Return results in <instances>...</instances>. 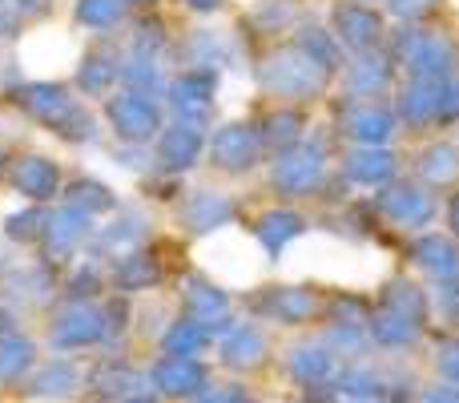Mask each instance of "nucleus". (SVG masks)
Segmentation results:
<instances>
[{
  "instance_id": "f257e3e1",
  "label": "nucleus",
  "mask_w": 459,
  "mask_h": 403,
  "mask_svg": "<svg viewBox=\"0 0 459 403\" xmlns=\"http://www.w3.org/2000/svg\"><path fill=\"white\" fill-rule=\"evenodd\" d=\"M391 57L420 81H452L459 69L455 45L444 32H428V29H403L395 37V45H391Z\"/></svg>"
},
{
  "instance_id": "f03ea898",
  "label": "nucleus",
  "mask_w": 459,
  "mask_h": 403,
  "mask_svg": "<svg viewBox=\"0 0 459 403\" xmlns=\"http://www.w3.org/2000/svg\"><path fill=\"white\" fill-rule=\"evenodd\" d=\"M326 73L310 61L302 48H290V53H278L262 65V85L278 97H315L323 89Z\"/></svg>"
},
{
  "instance_id": "7ed1b4c3",
  "label": "nucleus",
  "mask_w": 459,
  "mask_h": 403,
  "mask_svg": "<svg viewBox=\"0 0 459 403\" xmlns=\"http://www.w3.org/2000/svg\"><path fill=\"white\" fill-rule=\"evenodd\" d=\"M379 214L391 218L395 226H431L439 214L436 198H431L423 186L411 182H391L379 190Z\"/></svg>"
},
{
  "instance_id": "20e7f679",
  "label": "nucleus",
  "mask_w": 459,
  "mask_h": 403,
  "mask_svg": "<svg viewBox=\"0 0 459 403\" xmlns=\"http://www.w3.org/2000/svg\"><path fill=\"white\" fill-rule=\"evenodd\" d=\"M331 24H334L331 32L339 37V45L355 48V53H371V48H379V40H383V13L359 4V0L334 8Z\"/></svg>"
},
{
  "instance_id": "39448f33",
  "label": "nucleus",
  "mask_w": 459,
  "mask_h": 403,
  "mask_svg": "<svg viewBox=\"0 0 459 403\" xmlns=\"http://www.w3.org/2000/svg\"><path fill=\"white\" fill-rule=\"evenodd\" d=\"M323 170H326V158L315 145H307V150H286L282 158L274 162V186L282 194H290V198H302V194H310L323 182Z\"/></svg>"
},
{
  "instance_id": "423d86ee",
  "label": "nucleus",
  "mask_w": 459,
  "mask_h": 403,
  "mask_svg": "<svg viewBox=\"0 0 459 403\" xmlns=\"http://www.w3.org/2000/svg\"><path fill=\"white\" fill-rule=\"evenodd\" d=\"M395 126H399V113L379 101H359L342 113V134L355 145H387L395 137Z\"/></svg>"
},
{
  "instance_id": "0eeeda50",
  "label": "nucleus",
  "mask_w": 459,
  "mask_h": 403,
  "mask_svg": "<svg viewBox=\"0 0 459 403\" xmlns=\"http://www.w3.org/2000/svg\"><path fill=\"white\" fill-rule=\"evenodd\" d=\"M391 81H395V57H383L379 48H371V53H359V61L347 65V73H342V85H347L351 97H363V101H375V97H383L391 89Z\"/></svg>"
},
{
  "instance_id": "6e6552de",
  "label": "nucleus",
  "mask_w": 459,
  "mask_h": 403,
  "mask_svg": "<svg viewBox=\"0 0 459 403\" xmlns=\"http://www.w3.org/2000/svg\"><path fill=\"white\" fill-rule=\"evenodd\" d=\"M342 174L355 186H367V190H383L395 178V153L387 145H359L342 158Z\"/></svg>"
},
{
  "instance_id": "1a4fd4ad",
  "label": "nucleus",
  "mask_w": 459,
  "mask_h": 403,
  "mask_svg": "<svg viewBox=\"0 0 459 403\" xmlns=\"http://www.w3.org/2000/svg\"><path fill=\"white\" fill-rule=\"evenodd\" d=\"M258 145L262 137L250 126H226L214 137V162L222 170H250L258 162Z\"/></svg>"
},
{
  "instance_id": "9d476101",
  "label": "nucleus",
  "mask_w": 459,
  "mask_h": 403,
  "mask_svg": "<svg viewBox=\"0 0 459 403\" xmlns=\"http://www.w3.org/2000/svg\"><path fill=\"white\" fill-rule=\"evenodd\" d=\"M439 85H444V81L411 77V85H403V93H399V118L411 121V126L439 121Z\"/></svg>"
},
{
  "instance_id": "9b49d317",
  "label": "nucleus",
  "mask_w": 459,
  "mask_h": 403,
  "mask_svg": "<svg viewBox=\"0 0 459 403\" xmlns=\"http://www.w3.org/2000/svg\"><path fill=\"white\" fill-rule=\"evenodd\" d=\"M109 113L126 137H150L158 129V110L150 101H142V97H117L109 105Z\"/></svg>"
},
{
  "instance_id": "f8f14e48",
  "label": "nucleus",
  "mask_w": 459,
  "mask_h": 403,
  "mask_svg": "<svg viewBox=\"0 0 459 403\" xmlns=\"http://www.w3.org/2000/svg\"><path fill=\"white\" fill-rule=\"evenodd\" d=\"M202 153V129L194 126V121H182V126H174L166 134V142H161V158H166V166L174 170H186L194 166Z\"/></svg>"
},
{
  "instance_id": "ddd939ff",
  "label": "nucleus",
  "mask_w": 459,
  "mask_h": 403,
  "mask_svg": "<svg viewBox=\"0 0 459 403\" xmlns=\"http://www.w3.org/2000/svg\"><path fill=\"white\" fill-rule=\"evenodd\" d=\"M420 178L428 186H447L459 178V150L452 142H436L420 153Z\"/></svg>"
},
{
  "instance_id": "4468645a",
  "label": "nucleus",
  "mask_w": 459,
  "mask_h": 403,
  "mask_svg": "<svg viewBox=\"0 0 459 403\" xmlns=\"http://www.w3.org/2000/svg\"><path fill=\"white\" fill-rule=\"evenodd\" d=\"M302 226H307V222H302L294 210H270L258 218V238L270 254H278L282 246H290L294 238L302 234Z\"/></svg>"
},
{
  "instance_id": "2eb2a0df",
  "label": "nucleus",
  "mask_w": 459,
  "mask_h": 403,
  "mask_svg": "<svg viewBox=\"0 0 459 403\" xmlns=\"http://www.w3.org/2000/svg\"><path fill=\"white\" fill-rule=\"evenodd\" d=\"M415 262H420L423 270H431V275H455L459 270V250H455L452 238L423 234L420 242H415Z\"/></svg>"
},
{
  "instance_id": "dca6fc26",
  "label": "nucleus",
  "mask_w": 459,
  "mask_h": 403,
  "mask_svg": "<svg viewBox=\"0 0 459 403\" xmlns=\"http://www.w3.org/2000/svg\"><path fill=\"white\" fill-rule=\"evenodd\" d=\"M230 214H234V202L226 194H214V190H202L194 194V202L186 206V222L194 230H214V226H226Z\"/></svg>"
},
{
  "instance_id": "f3484780",
  "label": "nucleus",
  "mask_w": 459,
  "mask_h": 403,
  "mask_svg": "<svg viewBox=\"0 0 459 403\" xmlns=\"http://www.w3.org/2000/svg\"><path fill=\"white\" fill-rule=\"evenodd\" d=\"M299 48L310 57V61L318 65L323 73H334L342 65V48H339V37L334 32H326V29H302V37H299Z\"/></svg>"
},
{
  "instance_id": "a211bd4d",
  "label": "nucleus",
  "mask_w": 459,
  "mask_h": 403,
  "mask_svg": "<svg viewBox=\"0 0 459 403\" xmlns=\"http://www.w3.org/2000/svg\"><path fill=\"white\" fill-rule=\"evenodd\" d=\"M210 89H214V77L210 73H190L174 85V105L186 113V118H202L210 110Z\"/></svg>"
},
{
  "instance_id": "6ab92c4d",
  "label": "nucleus",
  "mask_w": 459,
  "mask_h": 403,
  "mask_svg": "<svg viewBox=\"0 0 459 403\" xmlns=\"http://www.w3.org/2000/svg\"><path fill=\"white\" fill-rule=\"evenodd\" d=\"M302 137V118L294 110H282V113H270L266 118V129H262V142L274 145V150H294Z\"/></svg>"
},
{
  "instance_id": "aec40b11",
  "label": "nucleus",
  "mask_w": 459,
  "mask_h": 403,
  "mask_svg": "<svg viewBox=\"0 0 459 403\" xmlns=\"http://www.w3.org/2000/svg\"><path fill=\"white\" fill-rule=\"evenodd\" d=\"M439 8V0H387V13L399 21H423Z\"/></svg>"
},
{
  "instance_id": "412c9836",
  "label": "nucleus",
  "mask_w": 459,
  "mask_h": 403,
  "mask_svg": "<svg viewBox=\"0 0 459 403\" xmlns=\"http://www.w3.org/2000/svg\"><path fill=\"white\" fill-rule=\"evenodd\" d=\"M121 13V0H89V4H81V21L89 24H109L117 21Z\"/></svg>"
},
{
  "instance_id": "4be33fe9",
  "label": "nucleus",
  "mask_w": 459,
  "mask_h": 403,
  "mask_svg": "<svg viewBox=\"0 0 459 403\" xmlns=\"http://www.w3.org/2000/svg\"><path fill=\"white\" fill-rule=\"evenodd\" d=\"M439 121H459V77L439 85Z\"/></svg>"
},
{
  "instance_id": "5701e85b",
  "label": "nucleus",
  "mask_w": 459,
  "mask_h": 403,
  "mask_svg": "<svg viewBox=\"0 0 459 403\" xmlns=\"http://www.w3.org/2000/svg\"><path fill=\"white\" fill-rule=\"evenodd\" d=\"M447 226H452V234L459 238V194L447 202Z\"/></svg>"
},
{
  "instance_id": "b1692460",
  "label": "nucleus",
  "mask_w": 459,
  "mask_h": 403,
  "mask_svg": "<svg viewBox=\"0 0 459 403\" xmlns=\"http://www.w3.org/2000/svg\"><path fill=\"white\" fill-rule=\"evenodd\" d=\"M222 0H190V8H198V13H210V8H218Z\"/></svg>"
}]
</instances>
